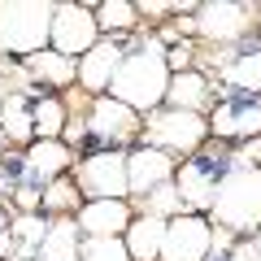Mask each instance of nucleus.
Here are the masks:
<instances>
[{
  "mask_svg": "<svg viewBox=\"0 0 261 261\" xmlns=\"http://www.w3.org/2000/svg\"><path fill=\"white\" fill-rule=\"evenodd\" d=\"M252 244H257V252H261V226H257V231H252Z\"/></svg>",
  "mask_w": 261,
  "mask_h": 261,
  "instance_id": "nucleus-32",
  "label": "nucleus"
},
{
  "mask_svg": "<svg viewBox=\"0 0 261 261\" xmlns=\"http://www.w3.org/2000/svg\"><path fill=\"white\" fill-rule=\"evenodd\" d=\"M22 166H27V183L48 187L57 178H65V170L74 166V152L65 148L61 140H35L27 148V157H22Z\"/></svg>",
  "mask_w": 261,
  "mask_h": 261,
  "instance_id": "nucleus-15",
  "label": "nucleus"
},
{
  "mask_svg": "<svg viewBox=\"0 0 261 261\" xmlns=\"http://www.w3.org/2000/svg\"><path fill=\"white\" fill-rule=\"evenodd\" d=\"M92 18H96L100 39H122V35H135L140 31V13H135L130 0H105V5L92 9Z\"/></svg>",
  "mask_w": 261,
  "mask_h": 261,
  "instance_id": "nucleus-21",
  "label": "nucleus"
},
{
  "mask_svg": "<svg viewBox=\"0 0 261 261\" xmlns=\"http://www.w3.org/2000/svg\"><path fill=\"white\" fill-rule=\"evenodd\" d=\"M209 222L231 231V235H252L257 231L261 226V166L226 170L218 178L214 205H209Z\"/></svg>",
  "mask_w": 261,
  "mask_h": 261,
  "instance_id": "nucleus-2",
  "label": "nucleus"
},
{
  "mask_svg": "<svg viewBox=\"0 0 261 261\" xmlns=\"http://www.w3.org/2000/svg\"><path fill=\"white\" fill-rule=\"evenodd\" d=\"M79 248H83L79 222L74 218H57V222H48V235H44L35 257L39 261H79Z\"/></svg>",
  "mask_w": 261,
  "mask_h": 261,
  "instance_id": "nucleus-19",
  "label": "nucleus"
},
{
  "mask_svg": "<svg viewBox=\"0 0 261 261\" xmlns=\"http://www.w3.org/2000/svg\"><path fill=\"white\" fill-rule=\"evenodd\" d=\"M96 44H100V31H96L92 5H57L53 31H48V48L74 61V57H83Z\"/></svg>",
  "mask_w": 261,
  "mask_h": 261,
  "instance_id": "nucleus-7",
  "label": "nucleus"
},
{
  "mask_svg": "<svg viewBox=\"0 0 261 261\" xmlns=\"http://www.w3.org/2000/svg\"><path fill=\"white\" fill-rule=\"evenodd\" d=\"M257 161H261V135H257V140H244L240 148H235L231 170H248V166H257Z\"/></svg>",
  "mask_w": 261,
  "mask_h": 261,
  "instance_id": "nucleus-28",
  "label": "nucleus"
},
{
  "mask_svg": "<svg viewBox=\"0 0 261 261\" xmlns=\"http://www.w3.org/2000/svg\"><path fill=\"white\" fill-rule=\"evenodd\" d=\"M53 0H5L0 5V57H31L48 48L53 31Z\"/></svg>",
  "mask_w": 261,
  "mask_h": 261,
  "instance_id": "nucleus-3",
  "label": "nucleus"
},
{
  "mask_svg": "<svg viewBox=\"0 0 261 261\" xmlns=\"http://www.w3.org/2000/svg\"><path fill=\"white\" fill-rule=\"evenodd\" d=\"M22 70H27L31 83H53V87H70V83L79 79V61H70V57L53 53V48L31 53L27 61H22Z\"/></svg>",
  "mask_w": 261,
  "mask_h": 261,
  "instance_id": "nucleus-18",
  "label": "nucleus"
},
{
  "mask_svg": "<svg viewBox=\"0 0 261 261\" xmlns=\"http://www.w3.org/2000/svg\"><path fill=\"white\" fill-rule=\"evenodd\" d=\"M31 122H35V140H61L65 130V105L57 96H44V100L31 105Z\"/></svg>",
  "mask_w": 261,
  "mask_h": 261,
  "instance_id": "nucleus-24",
  "label": "nucleus"
},
{
  "mask_svg": "<svg viewBox=\"0 0 261 261\" xmlns=\"http://www.w3.org/2000/svg\"><path fill=\"white\" fill-rule=\"evenodd\" d=\"M5 96H9V87H5V83H0V105H5Z\"/></svg>",
  "mask_w": 261,
  "mask_h": 261,
  "instance_id": "nucleus-34",
  "label": "nucleus"
},
{
  "mask_svg": "<svg viewBox=\"0 0 261 261\" xmlns=\"http://www.w3.org/2000/svg\"><path fill=\"white\" fill-rule=\"evenodd\" d=\"M130 218H135L130 200H83L74 222L83 231V240H122Z\"/></svg>",
  "mask_w": 261,
  "mask_h": 261,
  "instance_id": "nucleus-12",
  "label": "nucleus"
},
{
  "mask_svg": "<svg viewBox=\"0 0 261 261\" xmlns=\"http://www.w3.org/2000/svg\"><path fill=\"white\" fill-rule=\"evenodd\" d=\"M209 135H218V140H257L261 135V105L257 100H240V96H231V100H222L214 113H209Z\"/></svg>",
  "mask_w": 261,
  "mask_h": 261,
  "instance_id": "nucleus-13",
  "label": "nucleus"
},
{
  "mask_svg": "<svg viewBox=\"0 0 261 261\" xmlns=\"http://www.w3.org/2000/svg\"><path fill=\"white\" fill-rule=\"evenodd\" d=\"M161 235H166V222L152 214H135L130 226L122 231V244H126L130 261H157L161 257Z\"/></svg>",
  "mask_w": 261,
  "mask_h": 261,
  "instance_id": "nucleus-16",
  "label": "nucleus"
},
{
  "mask_svg": "<svg viewBox=\"0 0 261 261\" xmlns=\"http://www.w3.org/2000/svg\"><path fill=\"white\" fill-rule=\"evenodd\" d=\"M0 231H9V209H5V200H0Z\"/></svg>",
  "mask_w": 261,
  "mask_h": 261,
  "instance_id": "nucleus-31",
  "label": "nucleus"
},
{
  "mask_svg": "<svg viewBox=\"0 0 261 261\" xmlns=\"http://www.w3.org/2000/svg\"><path fill=\"white\" fill-rule=\"evenodd\" d=\"M226 261H261V252H257V244H252V240H235L231 252H226Z\"/></svg>",
  "mask_w": 261,
  "mask_h": 261,
  "instance_id": "nucleus-29",
  "label": "nucleus"
},
{
  "mask_svg": "<svg viewBox=\"0 0 261 261\" xmlns=\"http://www.w3.org/2000/svg\"><path fill=\"white\" fill-rule=\"evenodd\" d=\"M174 157L161 148H148V144H140V148L126 152V196H148L152 187L161 183H174Z\"/></svg>",
  "mask_w": 261,
  "mask_h": 261,
  "instance_id": "nucleus-11",
  "label": "nucleus"
},
{
  "mask_svg": "<svg viewBox=\"0 0 261 261\" xmlns=\"http://www.w3.org/2000/svg\"><path fill=\"white\" fill-rule=\"evenodd\" d=\"M209 218L200 214H178L166 222V235H161V257L157 261H209Z\"/></svg>",
  "mask_w": 261,
  "mask_h": 261,
  "instance_id": "nucleus-8",
  "label": "nucleus"
},
{
  "mask_svg": "<svg viewBox=\"0 0 261 261\" xmlns=\"http://www.w3.org/2000/svg\"><path fill=\"white\" fill-rule=\"evenodd\" d=\"M140 126H144V118L135 109H126V105H118L113 96H96L92 109H87V135L105 140L109 148L140 140Z\"/></svg>",
  "mask_w": 261,
  "mask_h": 261,
  "instance_id": "nucleus-9",
  "label": "nucleus"
},
{
  "mask_svg": "<svg viewBox=\"0 0 261 261\" xmlns=\"http://www.w3.org/2000/svg\"><path fill=\"white\" fill-rule=\"evenodd\" d=\"M0 130L13 144H35V122H31V100L27 92H9L0 105Z\"/></svg>",
  "mask_w": 261,
  "mask_h": 261,
  "instance_id": "nucleus-22",
  "label": "nucleus"
},
{
  "mask_svg": "<svg viewBox=\"0 0 261 261\" xmlns=\"http://www.w3.org/2000/svg\"><path fill=\"white\" fill-rule=\"evenodd\" d=\"M218 79L231 92H261V48H248V53L218 61Z\"/></svg>",
  "mask_w": 261,
  "mask_h": 261,
  "instance_id": "nucleus-20",
  "label": "nucleus"
},
{
  "mask_svg": "<svg viewBox=\"0 0 261 261\" xmlns=\"http://www.w3.org/2000/svg\"><path fill=\"white\" fill-rule=\"evenodd\" d=\"M0 261H18V244L9 231H0Z\"/></svg>",
  "mask_w": 261,
  "mask_h": 261,
  "instance_id": "nucleus-30",
  "label": "nucleus"
},
{
  "mask_svg": "<svg viewBox=\"0 0 261 261\" xmlns=\"http://www.w3.org/2000/svg\"><path fill=\"white\" fill-rule=\"evenodd\" d=\"M166 87H170V70H166V44H161L157 35H144L140 48L135 53L122 57L118 74H113L109 83V96L118 105H126V109L144 113L148 118L152 109H161L166 105Z\"/></svg>",
  "mask_w": 261,
  "mask_h": 261,
  "instance_id": "nucleus-1",
  "label": "nucleus"
},
{
  "mask_svg": "<svg viewBox=\"0 0 261 261\" xmlns=\"http://www.w3.org/2000/svg\"><path fill=\"white\" fill-rule=\"evenodd\" d=\"M252 18H257V9H252V5L214 0V5H196L192 27H196V39H200V44L231 48V44H240V39L252 31Z\"/></svg>",
  "mask_w": 261,
  "mask_h": 261,
  "instance_id": "nucleus-5",
  "label": "nucleus"
},
{
  "mask_svg": "<svg viewBox=\"0 0 261 261\" xmlns=\"http://www.w3.org/2000/svg\"><path fill=\"white\" fill-rule=\"evenodd\" d=\"M218 178H222V170L209 157H196V161H187V166L174 170V192H178V200H183V214H200V218L209 214Z\"/></svg>",
  "mask_w": 261,
  "mask_h": 261,
  "instance_id": "nucleus-10",
  "label": "nucleus"
},
{
  "mask_svg": "<svg viewBox=\"0 0 261 261\" xmlns=\"http://www.w3.org/2000/svg\"><path fill=\"white\" fill-rule=\"evenodd\" d=\"M122 57H126V48H122L118 39H100L96 48H87V53L79 57V87H83V92H96V96L109 92Z\"/></svg>",
  "mask_w": 261,
  "mask_h": 261,
  "instance_id": "nucleus-14",
  "label": "nucleus"
},
{
  "mask_svg": "<svg viewBox=\"0 0 261 261\" xmlns=\"http://www.w3.org/2000/svg\"><path fill=\"white\" fill-rule=\"evenodd\" d=\"M27 261H39V257H27Z\"/></svg>",
  "mask_w": 261,
  "mask_h": 261,
  "instance_id": "nucleus-35",
  "label": "nucleus"
},
{
  "mask_svg": "<svg viewBox=\"0 0 261 261\" xmlns=\"http://www.w3.org/2000/svg\"><path fill=\"white\" fill-rule=\"evenodd\" d=\"M209 79L200 70H183V74H170L166 87V109H183V113H200L209 105Z\"/></svg>",
  "mask_w": 261,
  "mask_h": 261,
  "instance_id": "nucleus-17",
  "label": "nucleus"
},
{
  "mask_svg": "<svg viewBox=\"0 0 261 261\" xmlns=\"http://www.w3.org/2000/svg\"><path fill=\"white\" fill-rule=\"evenodd\" d=\"M79 261H130V257H126V244L122 240H83Z\"/></svg>",
  "mask_w": 261,
  "mask_h": 261,
  "instance_id": "nucleus-27",
  "label": "nucleus"
},
{
  "mask_svg": "<svg viewBox=\"0 0 261 261\" xmlns=\"http://www.w3.org/2000/svg\"><path fill=\"white\" fill-rule=\"evenodd\" d=\"M5 148H9V135H5V130H0V152H5Z\"/></svg>",
  "mask_w": 261,
  "mask_h": 261,
  "instance_id": "nucleus-33",
  "label": "nucleus"
},
{
  "mask_svg": "<svg viewBox=\"0 0 261 261\" xmlns=\"http://www.w3.org/2000/svg\"><path fill=\"white\" fill-rule=\"evenodd\" d=\"M74 187L92 200H126V152L105 148L74 166Z\"/></svg>",
  "mask_w": 261,
  "mask_h": 261,
  "instance_id": "nucleus-6",
  "label": "nucleus"
},
{
  "mask_svg": "<svg viewBox=\"0 0 261 261\" xmlns=\"http://www.w3.org/2000/svg\"><path fill=\"white\" fill-rule=\"evenodd\" d=\"M79 187H74V178H57V183H48L44 192H39V205L48 209V214H57V218H70V209L79 205Z\"/></svg>",
  "mask_w": 261,
  "mask_h": 261,
  "instance_id": "nucleus-25",
  "label": "nucleus"
},
{
  "mask_svg": "<svg viewBox=\"0 0 261 261\" xmlns=\"http://www.w3.org/2000/svg\"><path fill=\"white\" fill-rule=\"evenodd\" d=\"M140 135L148 148H161L170 157H192L209 140V122H205V113H183V109H166L161 105V109H152L144 118Z\"/></svg>",
  "mask_w": 261,
  "mask_h": 261,
  "instance_id": "nucleus-4",
  "label": "nucleus"
},
{
  "mask_svg": "<svg viewBox=\"0 0 261 261\" xmlns=\"http://www.w3.org/2000/svg\"><path fill=\"white\" fill-rule=\"evenodd\" d=\"M9 235H13V244H18V261H27L31 252H39V244H44V235H48V222L39 214H18L9 222Z\"/></svg>",
  "mask_w": 261,
  "mask_h": 261,
  "instance_id": "nucleus-23",
  "label": "nucleus"
},
{
  "mask_svg": "<svg viewBox=\"0 0 261 261\" xmlns=\"http://www.w3.org/2000/svg\"><path fill=\"white\" fill-rule=\"evenodd\" d=\"M140 214H152V218H161V222H170V218H178L183 214V200H178V192H174V183H161V187H152L148 196L140 200Z\"/></svg>",
  "mask_w": 261,
  "mask_h": 261,
  "instance_id": "nucleus-26",
  "label": "nucleus"
}]
</instances>
